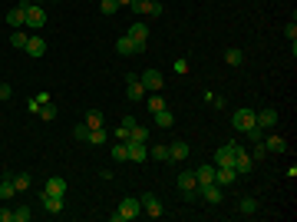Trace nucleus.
Returning a JSON list of instances; mask_svg holds the SVG:
<instances>
[{
	"label": "nucleus",
	"instance_id": "obj_20",
	"mask_svg": "<svg viewBox=\"0 0 297 222\" xmlns=\"http://www.w3.org/2000/svg\"><path fill=\"white\" fill-rule=\"evenodd\" d=\"M179 159H188V146H185L182 140L168 146V163H179Z\"/></svg>",
	"mask_w": 297,
	"mask_h": 222
},
{
	"label": "nucleus",
	"instance_id": "obj_44",
	"mask_svg": "<svg viewBox=\"0 0 297 222\" xmlns=\"http://www.w3.org/2000/svg\"><path fill=\"white\" fill-rule=\"evenodd\" d=\"M264 143H254V152H251V159H264Z\"/></svg>",
	"mask_w": 297,
	"mask_h": 222
},
{
	"label": "nucleus",
	"instance_id": "obj_15",
	"mask_svg": "<svg viewBox=\"0 0 297 222\" xmlns=\"http://www.w3.org/2000/svg\"><path fill=\"white\" fill-rule=\"evenodd\" d=\"M126 96H129L132 103L145 100V86H142V83H139V76H129V86H126Z\"/></svg>",
	"mask_w": 297,
	"mask_h": 222
},
{
	"label": "nucleus",
	"instance_id": "obj_3",
	"mask_svg": "<svg viewBox=\"0 0 297 222\" xmlns=\"http://www.w3.org/2000/svg\"><path fill=\"white\" fill-rule=\"evenodd\" d=\"M238 146L241 143H225V146H218V152H215V166H235V156H238Z\"/></svg>",
	"mask_w": 297,
	"mask_h": 222
},
{
	"label": "nucleus",
	"instance_id": "obj_2",
	"mask_svg": "<svg viewBox=\"0 0 297 222\" xmlns=\"http://www.w3.org/2000/svg\"><path fill=\"white\" fill-rule=\"evenodd\" d=\"M23 27H30V30H43V27H46V10L40 4H27Z\"/></svg>",
	"mask_w": 297,
	"mask_h": 222
},
{
	"label": "nucleus",
	"instance_id": "obj_34",
	"mask_svg": "<svg viewBox=\"0 0 297 222\" xmlns=\"http://www.w3.org/2000/svg\"><path fill=\"white\" fill-rule=\"evenodd\" d=\"M13 186H17V192H27V189H30V172H20V176H13Z\"/></svg>",
	"mask_w": 297,
	"mask_h": 222
},
{
	"label": "nucleus",
	"instance_id": "obj_5",
	"mask_svg": "<svg viewBox=\"0 0 297 222\" xmlns=\"http://www.w3.org/2000/svg\"><path fill=\"white\" fill-rule=\"evenodd\" d=\"M231 126H235L238 133H247V129L254 126V109L251 106H241L235 116H231Z\"/></svg>",
	"mask_w": 297,
	"mask_h": 222
},
{
	"label": "nucleus",
	"instance_id": "obj_36",
	"mask_svg": "<svg viewBox=\"0 0 297 222\" xmlns=\"http://www.w3.org/2000/svg\"><path fill=\"white\" fill-rule=\"evenodd\" d=\"M205 103H208L211 109H221V106H225V96H218V93H205Z\"/></svg>",
	"mask_w": 297,
	"mask_h": 222
},
{
	"label": "nucleus",
	"instance_id": "obj_41",
	"mask_svg": "<svg viewBox=\"0 0 297 222\" xmlns=\"http://www.w3.org/2000/svg\"><path fill=\"white\" fill-rule=\"evenodd\" d=\"M247 140H251V143H261V140H264V129H261V126H251V129H247Z\"/></svg>",
	"mask_w": 297,
	"mask_h": 222
},
{
	"label": "nucleus",
	"instance_id": "obj_33",
	"mask_svg": "<svg viewBox=\"0 0 297 222\" xmlns=\"http://www.w3.org/2000/svg\"><path fill=\"white\" fill-rule=\"evenodd\" d=\"M148 159H159V163H168V146H152V149H148Z\"/></svg>",
	"mask_w": 297,
	"mask_h": 222
},
{
	"label": "nucleus",
	"instance_id": "obj_4",
	"mask_svg": "<svg viewBox=\"0 0 297 222\" xmlns=\"http://www.w3.org/2000/svg\"><path fill=\"white\" fill-rule=\"evenodd\" d=\"M254 126H261L264 133H267V129H274V126H278V109H271V106L254 109Z\"/></svg>",
	"mask_w": 297,
	"mask_h": 222
},
{
	"label": "nucleus",
	"instance_id": "obj_37",
	"mask_svg": "<svg viewBox=\"0 0 297 222\" xmlns=\"http://www.w3.org/2000/svg\"><path fill=\"white\" fill-rule=\"evenodd\" d=\"M132 10H136V13H142V17H148V7H152V0H132Z\"/></svg>",
	"mask_w": 297,
	"mask_h": 222
},
{
	"label": "nucleus",
	"instance_id": "obj_42",
	"mask_svg": "<svg viewBox=\"0 0 297 222\" xmlns=\"http://www.w3.org/2000/svg\"><path fill=\"white\" fill-rule=\"evenodd\" d=\"M10 96H13V86H10V83H0V103L10 100Z\"/></svg>",
	"mask_w": 297,
	"mask_h": 222
},
{
	"label": "nucleus",
	"instance_id": "obj_45",
	"mask_svg": "<svg viewBox=\"0 0 297 222\" xmlns=\"http://www.w3.org/2000/svg\"><path fill=\"white\" fill-rule=\"evenodd\" d=\"M40 106H43V103H40L37 96H33V100H27V109H33V113H40Z\"/></svg>",
	"mask_w": 297,
	"mask_h": 222
},
{
	"label": "nucleus",
	"instance_id": "obj_22",
	"mask_svg": "<svg viewBox=\"0 0 297 222\" xmlns=\"http://www.w3.org/2000/svg\"><path fill=\"white\" fill-rule=\"evenodd\" d=\"M261 143H264L267 152H287V143L281 140V136H267V140H261Z\"/></svg>",
	"mask_w": 297,
	"mask_h": 222
},
{
	"label": "nucleus",
	"instance_id": "obj_11",
	"mask_svg": "<svg viewBox=\"0 0 297 222\" xmlns=\"http://www.w3.org/2000/svg\"><path fill=\"white\" fill-rule=\"evenodd\" d=\"M23 50H27V57L40 60V57L46 53V40L40 37V33H37V37H27V47H23Z\"/></svg>",
	"mask_w": 297,
	"mask_h": 222
},
{
	"label": "nucleus",
	"instance_id": "obj_23",
	"mask_svg": "<svg viewBox=\"0 0 297 222\" xmlns=\"http://www.w3.org/2000/svg\"><path fill=\"white\" fill-rule=\"evenodd\" d=\"M225 63H228V66H241L244 63V53L238 50V47H231V50H225Z\"/></svg>",
	"mask_w": 297,
	"mask_h": 222
},
{
	"label": "nucleus",
	"instance_id": "obj_40",
	"mask_svg": "<svg viewBox=\"0 0 297 222\" xmlns=\"http://www.w3.org/2000/svg\"><path fill=\"white\" fill-rule=\"evenodd\" d=\"M13 222H30V209H27V206H17V209H13Z\"/></svg>",
	"mask_w": 297,
	"mask_h": 222
},
{
	"label": "nucleus",
	"instance_id": "obj_12",
	"mask_svg": "<svg viewBox=\"0 0 297 222\" xmlns=\"http://www.w3.org/2000/svg\"><path fill=\"white\" fill-rule=\"evenodd\" d=\"M215 183H218V186H235V183H238L235 166H215Z\"/></svg>",
	"mask_w": 297,
	"mask_h": 222
},
{
	"label": "nucleus",
	"instance_id": "obj_49",
	"mask_svg": "<svg viewBox=\"0 0 297 222\" xmlns=\"http://www.w3.org/2000/svg\"><path fill=\"white\" fill-rule=\"evenodd\" d=\"M152 4H162V0H152Z\"/></svg>",
	"mask_w": 297,
	"mask_h": 222
},
{
	"label": "nucleus",
	"instance_id": "obj_13",
	"mask_svg": "<svg viewBox=\"0 0 297 222\" xmlns=\"http://www.w3.org/2000/svg\"><path fill=\"white\" fill-rule=\"evenodd\" d=\"M251 169H254V159H251V152H244L241 146H238V156H235V172H238V176H247Z\"/></svg>",
	"mask_w": 297,
	"mask_h": 222
},
{
	"label": "nucleus",
	"instance_id": "obj_17",
	"mask_svg": "<svg viewBox=\"0 0 297 222\" xmlns=\"http://www.w3.org/2000/svg\"><path fill=\"white\" fill-rule=\"evenodd\" d=\"M179 189H182V192H195V189H198L195 169H185V172H182V176H179Z\"/></svg>",
	"mask_w": 297,
	"mask_h": 222
},
{
	"label": "nucleus",
	"instance_id": "obj_18",
	"mask_svg": "<svg viewBox=\"0 0 297 222\" xmlns=\"http://www.w3.org/2000/svg\"><path fill=\"white\" fill-rule=\"evenodd\" d=\"M43 209L50 212V216H60L63 212V196H50V192H43Z\"/></svg>",
	"mask_w": 297,
	"mask_h": 222
},
{
	"label": "nucleus",
	"instance_id": "obj_14",
	"mask_svg": "<svg viewBox=\"0 0 297 222\" xmlns=\"http://www.w3.org/2000/svg\"><path fill=\"white\" fill-rule=\"evenodd\" d=\"M43 192H50V196H66V179H63V176H50L46 186H43Z\"/></svg>",
	"mask_w": 297,
	"mask_h": 222
},
{
	"label": "nucleus",
	"instance_id": "obj_26",
	"mask_svg": "<svg viewBox=\"0 0 297 222\" xmlns=\"http://www.w3.org/2000/svg\"><path fill=\"white\" fill-rule=\"evenodd\" d=\"M238 212H241V216H254V212H258V199H241V203H238Z\"/></svg>",
	"mask_w": 297,
	"mask_h": 222
},
{
	"label": "nucleus",
	"instance_id": "obj_43",
	"mask_svg": "<svg viewBox=\"0 0 297 222\" xmlns=\"http://www.w3.org/2000/svg\"><path fill=\"white\" fill-rule=\"evenodd\" d=\"M284 37H287V40H291V43H294V40H297V24H294V20H291V24H287V27H284Z\"/></svg>",
	"mask_w": 297,
	"mask_h": 222
},
{
	"label": "nucleus",
	"instance_id": "obj_32",
	"mask_svg": "<svg viewBox=\"0 0 297 222\" xmlns=\"http://www.w3.org/2000/svg\"><path fill=\"white\" fill-rule=\"evenodd\" d=\"M89 143H93V146H103V143H106V126L89 129Z\"/></svg>",
	"mask_w": 297,
	"mask_h": 222
},
{
	"label": "nucleus",
	"instance_id": "obj_29",
	"mask_svg": "<svg viewBox=\"0 0 297 222\" xmlns=\"http://www.w3.org/2000/svg\"><path fill=\"white\" fill-rule=\"evenodd\" d=\"M165 106H168V103L162 100V93H152V96H148V113H159V109H165Z\"/></svg>",
	"mask_w": 297,
	"mask_h": 222
},
{
	"label": "nucleus",
	"instance_id": "obj_38",
	"mask_svg": "<svg viewBox=\"0 0 297 222\" xmlns=\"http://www.w3.org/2000/svg\"><path fill=\"white\" fill-rule=\"evenodd\" d=\"M99 10H103L106 17H112V13L119 10V4H116V0H99Z\"/></svg>",
	"mask_w": 297,
	"mask_h": 222
},
{
	"label": "nucleus",
	"instance_id": "obj_19",
	"mask_svg": "<svg viewBox=\"0 0 297 222\" xmlns=\"http://www.w3.org/2000/svg\"><path fill=\"white\" fill-rule=\"evenodd\" d=\"M195 179H198V186H205V183H215V163H205V166H198V169H195Z\"/></svg>",
	"mask_w": 297,
	"mask_h": 222
},
{
	"label": "nucleus",
	"instance_id": "obj_30",
	"mask_svg": "<svg viewBox=\"0 0 297 222\" xmlns=\"http://www.w3.org/2000/svg\"><path fill=\"white\" fill-rule=\"evenodd\" d=\"M10 47H13V50H23V47H27V33L23 30H13L10 33Z\"/></svg>",
	"mask_w": 297,
	"mask_h": 222
},
{
	"label": "nucleus",
	"instance_id": "obj_6",
	"mask_svg": "<svg viewBox=\"0 0 297 222\" xmlns=\"http://www.w3.org/2000/svg\"><path fill=\"white\" fill-rule=\"evenodd\" d=\"M126 37L136 43V53H145V43H148V27H145V24H132Z\"/></svg>",
	"mask_w": 297,
	"mask_h": 222
},
{
	"label": "nucleus",
	"instance_id": "obj_27",
	"mask_svg": "<svg viewBox=\"0 0 297 222\" xmlns=\"http://www.w3.org/2000/svg\"><path fill=\"white\" fill-rule=\"evenodd\" d=\"M112 159H116V163H129V152H126L122 140H116V146H112Z\"/></svg>",
	"mask_w": 297,
	"mask_h": 222
},
{
	"label": "nucleus",
	"instance_id": "obj_16",
	"mask_svg": "<svg viewBox=\"0 0 297 222\" xmlns=\"http://www.w3.org/2000/svg\"><path fill=\"white\" fill-rule=\"evenodd\" d=\"M23 13H27V0H20L13 10H7V24H10V27H23Z\"/></svg>",
	"mask_w": 297,
	"mask_h": 222
},
{
	"label": "nucleus",
	"instance_id": "obj_47",
	"mask_svg": "<svg viewBox=\"0 0 297 222\" xmlns=\"http://www.w3.org/2000/svg\"><path fill=\"white\" fill-rule=\"evenodd\" d=\"M0 222H13V209H0Z\"/></svg>",
	"mask_w": 297,
	"mask_h": 222
},
{
	"label": "nucleus",
	"instance_id": "obj_1",
	"mask_svg": "<svg viewBox=\"0 0 297 222\" xmlns=\"http://www.w3.org/2000/svg\"><path fill=\"white\" fill-rule=\"evenodd\" d=\"M136 216H142V203L132 199V196H126L122 203H119V209L112 212V222H129V219H136Z\"/></svg>",
	"mask_w": 297,
	"mask_h": 222
},
{
	"label": "nucleus",
	"instance_id": "obj_25",
	"mask_svg": "<svg viewBox=\"0 0 297 222\" xmlns=\"http://www.w3.org/2000/svg\"><path fill=\"white\" fill-rule=\"evenodd\" d=\"M13 192H17V186H13V176H4V179H0V199H10Z\"/></svg>",
	"mask_w": 297,
	"mask_h": 222
},
{
	"label": "nucleus",
	"instance_id": "obj_24",
	"mask_svg": "<svg viewBox=\"0 0 297 222\" xmlns=\"http://www.w3.org/2000/svg\"><path fill=\"white\" fill-rule=\"evenodd\" d=\"M116 53H122V57H132V53H136V43H132L129 37H119V40H116Z\"/></svg>",
	"mask_w": 297,
	"mask_h": 222
},
{
	"label": "nucleus",
	"instance_id": "obj_31",
	"mask_svg": "<svg viewBox=\"0 0 297 222\" xmlns=\"http://www.w3.org/2000/svg\"><path fill=\"white\" fill-rule=\"evenodd\" d=\"M83 123H86V126H89V129H96V126H103V113H99V109H89V113H86V120H83Z\"/></svg>",
	"mask_w": 297,
	"mask_h": 222
},
{
	"label": "nucleus",
	"instance_id": "obj_21",
	"mask_svg": "<svg viewBox=\"0 0 297 222\" xmlns=\"http://www.w3.org/2000/svg\"><path fill=\"white\" fill-rule=\"evenodd\" d=\"M155 116V123H159V129H168V126H175V116H172V109H159V113H152Z\"/></svg>",
	"mask_w": 297,
	"mask_h": 222
},
{
	"label": "nucleus",
	"instance_id": "obj_10",
	"mask_svg": "<svg viewBox=\"0 0 297 222\" xmlns=\"http://www.w3.org/2000/svg\"><path fill=\"white\" fill-rule=\"evenodd\" d=\"M198 196H202L205 203L218 206V203H221V186H218V183H205V186H198Z\"/></svg>",
	"mask_w": 297,
	"mask_h": 222
},
{
	"label": "nucleus",
	"instance_id": "obj_9",
	"mask_svg": "<svg viewBox=\"0 0 297 222\" xmlns=\"http://www.w3.org/2000/svg\"><path fill=\"white\" fill-rule=\"evenodd\" d=\"M122 143H126V152H129L132 163H145V159H148V146H145V143H136V140H122Z\"/></svg>",
	"mask_w": 297,
	"mask_h": 222
},
{
	"label": "nucleus",
	"instance_id": "obj_46",
	"mask_svg": "<svg viewBox=\"0 0 297 222\" xmlns=\"http://www.w3.org/2000/svg\"><path fill=\"white\" fill-rule=\"evenodd\" d=\"M175 73H188V60H175Z\"/></svg>",
	"mask_w": 297,
	"mask_h": 222
},
{
	"label": "nucleus",
	"instance_id": "obj_7",
	"mask_svg": "<svg viewBox=\"0 0 297 222\" xmlns=\"http://www.w3.org/2000/svg\"><path fill=\"white\" fill-rule=\"evenodd\" d=\"M139 83L145 86V93H162V83H165V80H162L159 70H145L142 76H139Z\"/></svg>",
	"mask_w": 297,
	"mask_h": 222
},
{
	"label": "nucleus",
	"instance_id": "obj_39",
	"mask_svg": "<svg viewBox=\"0 0 297 222\" xmlns=\"http://www.w3.org/2000/svg\"><path fill=\"white\" fill-rule=\"evenodd\" d=\"M40 120H56V106H53V103H43V106H40Z\"/></svg>",
	"mask_w": 297,
	"mask_h": 222
},
{
	"label": "nucleus",
	"instance_id": "obj_35",
	"mask_svg": "<svg viewBox=\"0 0 297 222\" xmlns=\"http://www.w3.org/2000/svg\"><path fill=\"white\" fill-rule=\"evenodd\" d=\"M73 136H76V140H80V143H89V126H86V123H76Z\"/></svg>",
	"mask_w": 297,
	"mask_h": 222
},
{
	"label": "nucleus",
	"instance_id": "obj_28",
	"mask_svg": "<svg viewBox=\"0 0 297 222\" xmlns=\"http://www.w3.org/2000/svg\"><path fill=\"white\" fill-rule=\"evenodd\" d=\"M129 140H136V143H148V129H145V126H139V123H136V126L129 129Z\"/></svg>",
	"mask_w": 297,
	"mask_h": 222
},
{
	"label": "nucleus",
	"instance_id": "obj_8",
	"mask_svg": "<svg viewBox=\"0 0 297 222\" xmlns=\"http://www.w3.org/2000/svg\"><path fill=\"white\" fill-rule=\"evenodd\" d=\"M139 203H142V212H145V216H152V219L162 216V203H159V196H155V192H145V196H139Z\"/></svg>",
	"mask_w": 297,
	"mask_h": 222
},
{
	"label": "nucleus",
	"instance_id": "obj_48",
	"mask_svg": "<svg viewBox=\"0 0 297 222\" xmlns=\"http://www.w3.org/2000/svg\"><path fill=\"white\" fill-rule=\"evenodd\" d=\"M116 4H119V7H129V4H132V0H116Z\"/></svg>",
	"mask_w": 297,
	"mask_h": 222
}]
</instances>
